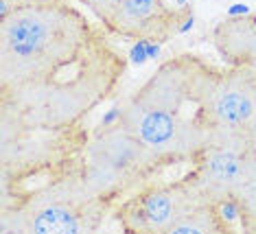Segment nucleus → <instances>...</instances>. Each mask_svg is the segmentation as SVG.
Masks as SVG:
<instances>
[{
    "label": "nucleus",
    "mask_w": 256,
    "mask_h": 234,
    "mask_svg": "<svg viewBox=\"0 0 256 234\" xmlns=\"http://www.w3.org/2000/svg\"><path fill=\"white\" fill-rule=\"evenodd\" d=\"M125 57L68 0L0 20V125L68 130L116 92Z\"/></svg>",
    "instance_id": "obj_1"
},
{
    "label": "nucleus",
    "mask_w": 256,
    "mask_h": 234,
    "mask_svg": "<svg viewBox=\"0 0 256 234\" xmlns=\"http://www.w3.org/2000/svg\"><path fill=\"white\" fill-rule=\"evenodd\" d=\"M210 68L193 52L162 62L123 103L116 120L168 166L190 164L212 140L202 103Z\"/></svg>",
    "instance_id": "obj_2"
},
{
    "label": "nucleus",
    "mask_w": 256,
    "mask_h": 234,
    "mask_svg": "<svg viewBox=\"0 0 256 234\" xmlns=\"http://www.w3.org/2000/svg\"><path fill=\"white\" fill-rule=\"evenodd\" d=\"M114 210L92 192L79 164L0 197V232L11 234H79L98 232Z\"/></svg>",
    "instance_id": "obj_3"
},
{
    "label": "nucleus",
    "mask_w": 256,
    "mask_h": 234,
    "mask_svg": "<svg viewBox=\"0 0 256 234\" xmlns=\"http://www.w3.org/2000/svg\"><path fill=\"white\" fill-rule=\"evenodd\" d=\"M164 168H168L166 162L144 147L118 120L90 132L79 158L84 182L114 210L123 200L154 182Z\"/></svg>",
    "instance_id": "obj_4"
},
{
    "label": "nucleus",
    "mask_w": 256,
    "mask_h": 234,
    "mask_svg": "<svg viewBox=\"0 0 256 234\" xmlns=\"http://www.w3.org/2000/svg\"><path fill=\"white\" fill-rule=\"evenodd\" d=\"M88 136L86 125L68 130L0 125V197L74 168Z\"/></svg>",
    "instance_id": "obj_5"
},
{
    "label": "nucleus",
    "mask_w": 256,
    "mask_h": 234,
    "mask_svg": "<svg viewBox=\"0 0 256 234\" xmlns=\"http://www.w3.org/2000/svg\"><path fill=\"white\" fill-rule=\"evenodd\" d=\"M204 114L212 130V138L252 140L256 122V74L241 66H212L202 90Z\"/></svg>",
    "instance_id": "obj_6"
},
{
    "label": "nucleus",
    "mask_w": 256,
    "mask_h": 234,
    "mask_svg": "<svg viewBox=\"0 0 256 234\" xmlns=\"http://www.w3.org/2000/svg\"><path fill=\"white\" fill-rule=\"evenodd\" d=\"M206 202L182 175L176 182H149L116 206L120 228L132 234H171L182 217L197 204Z\"/></svg>",
    "instance_id": "obj_7"
},
{
    "label": "nucleus",
    "mask_w": 256,
    "mask_h": 234,
    "mask_svg": "<svg viewBox=\"0 0 256 234\" xmlns=\"http://www.w3.org/2000/svg\"><path fill=\"white\" fill-rule=\"evenodd\" d=\"M254 156L256 149L252 140L217 136L190 162V171L186 175L204 200L221 206L234 200V192L246 180Z\"/></svg>",
    "instance_id": "obj_8"
},
{
    "label": "nucleus",
    "mask_w": 256,
    "mask_h": 234,
    "mask_svg": "<svg viewBox=\"0 0 256 234\" xmlns=\"http://www.w3.org/2000/svg\"><path fill=\"white\" fill-rule=\"evenodd\" d=\"M176 26L178 16L164 0H123L103 28L120 38L166 42Z\"/></svg>",
    "instance_id": "obj_9"
},
{
    "label": "nucleus",
    "mask_w": 256,
    "mask_h": 234,
    "mask_svg": "<svg viewBox=\"0 0 256 234\" xmlns=\"http://www.w3.org/2000/svg\"><path fill=\"white\" fill-rule=\"evenodd\" d=\"M214 48L228 62L256 74V18H228L212 33Z\"/></svg>",
    "instance_id": "obj_10"
},
{
    "label": "nucleus",
    "mask_w": 256,
    "mask_h": 234,
    "mask_svg": "<svg viewBox=\"0 0 256 234\" xmlns=\"http://www.w3.org/2000/svg\"><path fill=\"white\" fill-rule=\"evenodd\" d=\"M204 232H232L228 219L224 217L219 204L202 202L182 217L171 234H204Z\"/></svg>",
    "instance_id": "obj_11"
},
{
    "label": "nucleus",
    "mask_w": 256,
    "mask_h": 234,
    "mask_svg": "<svg viewBox=\"0 0 256 234\" xmlns=\"http://www.w3.org/2000/svg\"><path fill=\"white\" fill-rule=\"evenodd\" d=\"M234 206L238 212V224L246 232H256V156L250 162L246 180L234 192Z\"/></svg>",
    "instance_id": "obj_12"
},
{
    "label": "nucleus",
    "mask_w": 256,
    "mask_h": 234,
    "mask_svg": "<svg viewBox=\"0 0 256 234\" xmlns=\"http://www.w3.org/2000/svg\"><path fill=\"white\" fill-rule=\"evenodd\" d=\"M81 2H84L86 7H88L92 14L96 16V20L106 26L108 20L114 16V11L120 7V2H123V0H81Z\"/></svg>",
    "instance_id": "obj_13"
},
{
    "label": "nucleus",
    "mask_w": 256,
    "mask_h": 234,
    "mask_svg": "<svg viewBox=\"0 0 256 234\" xmlns=\"http://www.w3.org/2000/svg\"><path fill=\"white\" fill-rule=\"evenodd\" d=\"M38 2H55V0H0L2 4V14H7L14 7H22V4H38Z\"/></svg>",
    "instance_id": "obj_14"
},
{
    "label": "nucleus",
    "mask_w": 256,
    "mask_h": 234,
    "mask_svg": "<svg viewBox=\"0 0 256 234\" xmlns=\"http://www.w3.org/2000/svg\"><path fill=\"white\" fill-rule=\"evenodd\" d=\"M252 144H254V149H256V122H254V127H252Z\"/></svg>",
    "instance_id": "obj_15"
}]
</instances>
